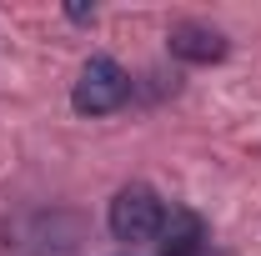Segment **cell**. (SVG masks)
I'll use <instances>...</instances> for the list:
<instances>
[{
	"label": "cell",
	"instance_id": "6da1fadb",
	"mask_svg": "<svg viewBox=\"0 0 261 256\" xmlns=\"http://www.w3.org/2000/svg\"><path fill=\"white\" fill-rule=\"evenodd\" d=\"M126 96H130V75L111 56H91V61L81 65V75H75L70 106L81 116H111V111L126 106Z\"/></svg>",
	"mask_w": 261,
	"mask_h": 256
},
{
	"label": "cell",
	"instance_id": "277c9868",
	"mask_svg": "<svg viewBox=\"0 0 261 256\" xmlns=\"http://www.w3.org/2000/svg\"><path fill=\"white\" fill-rule=\"evenodd\" d=\"M161 256H201V246H206V226H201V216L196 211H166L161 221Z\"/></svg>",
	"mask_w": 261,
	"mask_h": 256
},
{
	"label": "cell",
	"instance_id": "5b68a950",
	"mask_svg": "<svg viewBox=\"0 0 261 256\" xmlns=\"http://www.w3.org/2000/svg\"><path fill=\"white\" fill-rule=\"evenodd\" d=\"M65 15H70V20H96V10H91V5H65Z\"/></svg>",
	"mask_w": 261,
	"mask_h": 256
},
{
	"label": "cell",
	"instance_id": "3957f363",
	"mask_svg": "<svg viewBox=\"0 0 261 256\" xmlns=\"http://www.w3.org/2000/svg\"><path fill=\"white\" fill-rule=\"evenodd\" d=\"M171 56L176 61H191V65H216L226 61V35L216 31V25H201V20H181V25H171Z\"/></svg>",
	"mask_w": 261,
	"mask_h": 256
},
{
	"label": "cell",
	"instance_id": "7a4b0ae2",
	"mask_svg": "<svg viewBox=\"0 0 261 256\" xmlns=\"http://www.w3.org/2000/svg\"><path fill=\"white\" fill-rule=\"evenodd\" d=\"M161 221H166V206L151 186H121L116 201H111V231L116 241H156L161 236Z\"/></svg>",
	"mask_w": 261,
	"mask_h": 256
}]
</instances>
